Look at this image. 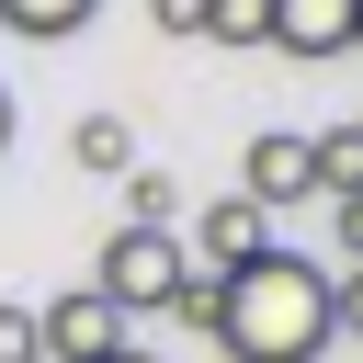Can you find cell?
<instances>
[{"instance_id":"obj_9","label":"cell","mask_w":363,"mask_h":363,"mask_svg":"<svg viewBox=\"0 0 363 363\" xmlns=\"http://www.w3.org/2000/svg\"><path fill=\"white\" fill-rule=\"evenodd\" d=\"M91 11H102V0H0V23H11V34H34V45H68Z\"/></svg>"},{"instance_id":"obj_2","label":"cell","mask_w":363,"mask_h":363,"mask_svg":"<svg viewBox=\"0 0 363 363\" xmlns=\"http://www.w3.org/2000/svg\"><path fill=\"white\" fill-rule=\"evenodd\" d=\"M182 272H193V250H182L170 227H113L102 261H91V295H102L113 318H159V306L182 295Z\"/></svg>"},{"instance_id":"obj_15","label":"cell","mask_w":363,"mask_h":363,"mask_svg":"<svg viewBox=\"0 0 363 363\" xmlns=\"http://www.w3.org/2000/svg\"><path fill=\"white\" fill-rule=\"evenodd\" d=\"M147 11H159V34H193V11H204V0H147Z\"/></svg>"},{"instance_id":"obj_5","label":"cell","mask_w":363,"mask_h":363,"mask_svg":"<svg viewBox=\"0 0 363 363\" xmlns=\"http://www.w3.org/2000/svg\"><path fill=\"white\" fill-rule=\"evenodd\" d=\"M261 45H284V57H352V0H272V23H261Z\"/></svg>"},{"instance_id":"obj_20","label":"cell","mask_w":363,"mask_h":363,"mask_svg":"<svg viewBox=\"0 0 363 363\" xmlns=\"http://www.w3.org/2000/svg\"><path fill=\"white\" fill-rule=\"evenodd\" d=\"M352 125H363V113H352Z\"/></svg>"},{"instance_id":"obj_16","label":"cell","mask_w":363,"mask_h":363,"mask_svg":"<svg viewBox=\"0 0 363 363\" xmlns=\"http://www.w3.org/2000/svg\"><path fill=\"white\" fill-rule=\"evenodd\" d=\"M340 250L363 261V193H340Z\"/></svg>"},{"instance_id":"obj_13","label":"cell","mask_w":363,"mask_h":363,"mask_svg":"<svg viewBox=\"0 0 363 363\" xmlns=\"http://www.w3.org/2000/svg\"><path fill=\"white\" fill-rule=\"evenodd\" d=\"M329 329H363V261H352V272H329Z\"/></svg>"},{"instance_id":"obj_4","label":"cell","mask_w":363,"mask_h":363,"mask_svg":"<svg viewBox=\"0 0 363 363\" xmlns=\"http://www.w3.org/2000/svg\"><path fill=\"white\" fill-rule=\"evenodd\" d=\"M182 250H193V261H204V272H238V261H250V250H272V216H261V204H250V193H216V204H204V216H193V238H182Z\"/></svg>"},{"instance_id":"obj_8","label":"cell","mask_w":363,"mask_h":363,"mask_svg":"<svg viewBox=\"0 0 363 363\" xmlns=\"http://www.w3.org/2000/svg\"><path fill=\"white\" fill-rule=\"evenodd\" d=\"M306 193H363V125H329V136H306Z\"/></svg>"},{"instance_id":"obj_14","label":"cell","mask_w":363,"mask_h":363,"mask_svg":"<svg viewBox=\"0 0 363 363\" xmlns=\"http://www.w3.org/2000/svg\"><path fill=\"white\" fill-rule=\"evenodd\" d=\"M0 363H45L34 352V306H0Z\"/></svg>"},{"instance_id":"obj_10","label":"cell","mask_w":363,"mask_h":363,"mask_svg":"<svg viewBox=\"0 0 363 363\" xmlns=\"http://www.w3.org/2000/svg\"><path fill=\"white\" fill-rule=\"evenodd\" d=\"M170 216H182V182L136 159V170H125V227H170Z\"/></svg>"},{"instance_id":"obj_6","label":"cell","mask_w":363,"mask_h":363,"mask_svg":"<svg viewBox=\"0 0 363 363\" xmlns=\"http://www.w3.org/2000/svg\"><path fill=\"white\" fill-rule=\"evenodd\" d=\"M238 193H250L261 216H272V204H306V136H284V125L250 136V147H238Z\"/></svg>"},{"instance_id":"obj_12","label":"cell","mask_w":363,"mask_h":363,"mask_svg":"<svg viewBox=\"0 0 363 363\" xmlns=\"http://www.w3.org/2000/svg\"><path fill=\"white\" fill-rule=\"evenodd\" d=\"M159 318H182V329H204V340H216V272H182V295H170Z\"/></svg>"},{"instance_id":"obj_11","label":"cell","mask_w":363,"mask_h":363,"mask_svg":"<svg viewBox=\"0 0 363 363\" xmlns=\"http://www.w3.org/2000/svg\"><path fill=\"white\" fill-rule=\"evenodd\" d=\"M261 23H272V0H204V11H193L204 45H261Z\"/></svg>"},{"instance_id":"obj_19","label":"cell","mask_w":363,"mask_h":363,"mask_svg":"<svg viewBox=\"0 0 363 363\" xmlns=\"http://www.w3.org/2000/svg\"><path fill=\"white\" fill-rule=\"evenodd\" d=\"M113 363H136V352H113Z\"/></svg>"},{"instance_id":"obj_7","label":"cell","mask_w":363,"mask_h":363,"mask_svg":"<svg viewBox=\"0 0 363 363\" xmlns=\"http://www.w3.org/2000/svg\"><path fill=\"white\" fill-rule=\"evenodd\" d=\"M68 159L102 170V182H125V170H136V125H125V113H79V125H68Z\"/></svg>"},{"instance_id":"obj_17","label":"cell","mask_w":363,"mask_h":363,"mask_svg":"<svg viewBox=\"0 0 363 363\" xmlns=\"http://www.w3.org/2000/svg\"><path fill=\"white\" fill-rule=\"evenodd\" d=\"M11 125H23V113H11V91H0V159H11Z\"/></svg>"},{"instance_id":"obj_1","label":"cell","mask_w":363,"mask_h":363,"mask_svg":"<svg viewBox=\"0 0 363 363\" xmlns=\"http://www.w3.org/2000/svg\"><path fill=\"white\" fill-rule=\"evenodd\" d=\"M340 329H329V272L295 261L284 238L250 250L238 272H216V352L227 363H318Z\"/></svg>"},{"instance_id":"obj_3","label":"cell","mask_w":363,"mask_h":363,"mask_svg":"<svg viewBox=\"0 0 363 363\" xmlns=\"http://www.w3.org/2000/svg\"><path fill=\"white\" fill-rule=\"evenodd\" d=\"M34 352H45V363H113V352H125V318H113L91 284H68L57 306H34Z\"/></svg>"},{"instance_id":"obj_18","label":"cell","mask_w":363,"mask_h":363,"mask_svg":"<svg viewBox=\"0 0 363 363\" xmlns=\"http://www.w3.org/2000/svg\"><path fill=\"white\" fill-rule=\"evenodd\" d=\"M352 45H363V0H352Z\"/></svg>"}]
</instances>
